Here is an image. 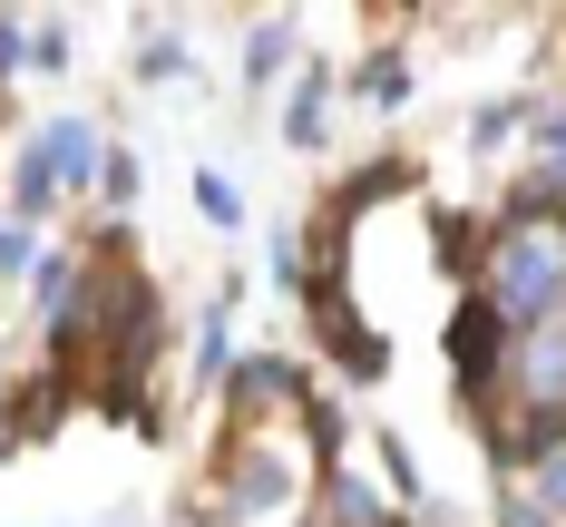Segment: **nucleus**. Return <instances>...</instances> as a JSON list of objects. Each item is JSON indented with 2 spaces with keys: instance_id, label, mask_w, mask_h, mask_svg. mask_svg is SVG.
<instances>
[{
  "instance_id": "f257e3e1",
  "label": "nucleus",
  "mask_w": 566,
  "mask_h": 527,
  "mask_svg": "<svg viewBox=\"0 0 566 527\" xmlns=\"http://www.w3.org/2000/svg\"><path fill=\"white\" fill-rule=\"evenodd\" d=\"M479 303H489L509 333H517V323L557 333V323H566V215H499Z\"/></svg>"
},
{
  "instance_id": "f03ea898",
  "label": "nucleus",
  "mask_w": 566,
  "mask_h": 527,
  "mask_svg": "<svg viewBox=\"0 0 566 527\" xmlns=\"http://www.w3.org/2000/svg\"><path fill=\"white\" fill-rule=\"evenodd\" d=\"M98 157H108V147H98V127H88V117H59V127H40V137L20 147V176H10L20 215H40V205H50L59 176H98Z\"/></svg>"
},
{
  "instance_id": "7ed1b4c3",
  "label": "nucleus",
  "mask_w": 566,
  "mask_h": 527,
  "mask_svg": "<svg viewBox=\"0 0 566 527\" xmlns=\"http://www.w3.org/2000/svg\"><path fill=\"white\" fill-rule=\"evenodd\" d=\"M450 361H459V391H469V401H489V391L509 381V361H517V333L479 303V293L459 303V323H450Z\"/></svg>"
},
{
  "instance_id": "20e7f679",
  "label": "nucleus",
  "mask_w": 566,
  "mask_h": 527,
  "mask_svg": "<svg viewBox=\"0 0 566 527\" xmlns=\"http://www.w3.org/2000/svg\"><path fill=\"white\" fill-rule=\"evenodd\" d=\"M234 410H244V430H274V420H303V371L274 361V351H254V361H234L226 371Z\"/></svg>"
},
{
  "instance_id": "39448f33",
  "label": "nucleus",
  "mask_w": 566,
  "mask_h": 527,
  "mask_svg": "<svg viewBox=\"0 0 566 527\" xmlns=\"http://www.w3.org/2000/svg\"><path fill=\"white\" fill-rule=\"evenodd\" d=\"M313 527H400L391 498L371 488V478H352V468H333V488H323V518Z\"/></svg>"
},
{
  "instance_id": "423d86ee",
  "label": "nucleus",
  "mask_w": 566,
  "mask_h": 527,
  "mask_svg": "<svg viewBox=\"0 0 566 527\" xmlns=\"http://www.w3.org/2000/svg\"><path fill=\"white\" fill-rule=\"evenodd\" d=\"M333 78H323V68H313V78H303V88H293V117H283V137H293V147H323V127H333Z\"/></svg>"
},
{
  "instance_id": "0eeeda50",
  "label": "nucleus",
  "mask_w": 566,
  "mask_h": 527,
  "mask_svg": "<svg viewBox=\"0 0 566 527\" xmlns=\"http://www.w3.org/2000/svg\"><path fill=\"white\" fill-rule=\"evenodd\" d=\"M283 59H293V30H283V20H254V30H244V78H274Z\"/></svg>"
},
{
  "instance_id": "6e6552de",
  "label": "nucleus",
  "mask_w": 566,
  "mask_h": 527,
  "mask_svg": "<svg viewBox=\"0 0 566 527\" xmlns=\"http://www.w3.org/2000/svg\"><path fill=\"white\" fill-rule=\"evenodd\" d=\"M400 88H410V59H400V50H381L371 68H361V98H381V108H400Z\"/></svg>"
},
{
  "instance_id": "1a4fd4ad",
  "label": "nucleus",
  "mask_w": 566,
  "mask_h": 527,
  "mask_svg": "<svg viewBox=\"0 0 566 527\" xmlns=\"http://www.w3.org/2000/svg\"><path fill=\"white\" fill-rule=\"evenodd\" d=\"M527 117H517V98H499V108H479L469 117V147H499V137H517Z\"/></svg>"
},
{
  "instance_id": "9d476101",
  "label": "nucleus",
  "mask_w": 566,
  "mask_h": 527,
  "mask_svg": "<svg viewBox=\"0 0 566 527\" xmlns=\"http://www.w3.org/2000/svg\"><path fill=\"white\" fill-rule=\"evenodd\" d=\"M98 196H108V205H127V196H137V157H127V147H108V157H98Z\"/></svg>"
},
{
  "instance_id": "9b49d317",
  "label": "nucleus",
  "mask_w": 566,
  "mask_h": 527,
  "mask_svg": "<svg viewBox=\"0 0 566 527\" xmlns=\"http://www.w3.org/2000/svg\"><path fill=\"white\" fill-rule=\"evenodd\" d=\"M196 205H206V225H234L244 215V196H234L226 176H196Z\"/></svg>"
},
{
  "instance_id": "f8f14e48",
  "label": "nucleus",
  "mask_w": 566,
  "mask_h": 527,
  "mask_svg": "<svg viewBox=\"0 0 566 527\" xmlns=\"http://www.w3.org/2000/svg\"><path fill=\"white\" fill-rule=\"evenodd\" d=\"M527 498H537V508H547V518L566 527V450H557L547 468H537V488H527Z\"/></svg>"
},
{
  "instance_id": "ddd939ff",
  "label": "nucleus",
  "mask_w": 566,
  "mask_h": 527,
  "mask_svg": "<svg viewBox=\"0 0 566 527\" xmlns=\"http://www.w3.org/2000/svg\"><path fill=\"white\" fill-rule=\"evenodd\" d=\"M537 137H547V157H557V167H547V186L566 196V108H547V117H537Z\"/></svg>"
},
{
  "instance_id": "4468645a",
  "label": "nucleus",
  "mask_w": 566,
  "mask_h": 527,
  "mask_svg": "<svg viewBox=\"0 0 566 527\" xmlns=\"http://www.w3.org/2000/svg\"><path fill=\"white\" fill-rule=\"evenodd\" d=\"M137 68H147V78H176V68H186V50H176V40H147V59H137Z\"/></svg>"
}]
</instances>
